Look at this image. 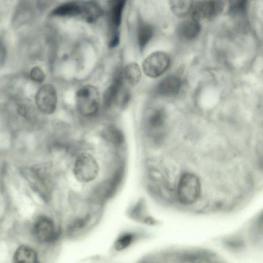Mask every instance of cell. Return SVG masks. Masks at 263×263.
<instances>
[{
    "instance_id": "cell-24",
    "label": "cell",
    "mask_w": 263,
    "mask_h": 263,
    "mask_svg": "<svg viewBox=\"0 0 263 263\" xmlns=\"http://www.w3.org/2000/svg\"><path fill=\"white\" fill-rule=\"evenodd\" d=\"M248 6V1H234L230 5V12L233 14H241L244 13Z\"/></svg>"
},
{
    "instance_id": "cell-3",
    "label": "cell",
    "mask_w": 263,
    "mask_h": 263,
    "mask_svg": "<svg viewBox=\"0 0 263 263\" xmlns=\"http://www.w3.org/2000/svg\"><path fill=\"white\" fill-rule=\"evenodd\" d=\"M153 237L154 234L149 229L138 226L128 227L122 230L116 238L112 249L116 253H123Z\"/></svg>"
},
{
    "instance_id": "cell-21",
    "label": "cell",
    "mask_w": 263,
    "mask_h": 263,
    "mask_svg": "<svg viewBox=\"0 0 263 263\" xmlns=\"http://www.w3.org/2000/svg\"><path fill=\"white\" fill-rule=\"evenodd\" d=\"M124 77L132 86L137 85L141 78V71L138 64L132 62L128 64L123 71Z\"/></svg>"
},
{
    "instance_id": "cell-14",
    "label": "cell",
    "mask_w": 263,
    "mask_h": 263,
    "mask_svg": "<svg viewBox=\"0 0 263 263\" xmlns=\"http://www.w3.org/2000/svg\"><path fill=\"white\" fill-rule=\"evenodd\" d=\"M165 121V112L160 108H155L151 111L146 120L147 128L155 132H160L161 129H163Z\"/></svg>"
},
{
    "instance_id": "cell-25",
    "label": "cell",
    "mask_w": 263,
    "mask_h": 263,
    "mask_svg": "<svg viewBox=\"0 0 263 263\" xmlns=\"http://www.w3.org/2000/svg\"><path fill=\"white\" fill-rule=\"evenodd\" d=\"M31 79L37 83H42L45 79V74L42 69L35 66L32 68L30 72Z\"/></svg>"
},
{
    "instance_id": "cell-10",
    "label": "cell",
    "mask_w": 263,
    "mask_h": 263,
    "mask_svg": "<svg viewBox=\"0 0 263 263\" xmlns=\"http://www.w3.org/2000/svg\"><path fill=\"white\" fill-rule=\"evenodd\" d=\"M182 85V80L178 76H169L159 83L156 88V91L159 95L162 96H174L179 93Z\"/></svg>"
},
{
    "instance_id": "cell-2",
    "label": "cell",
    "mask_w": 263,
    "mask_h": 263,
    "mask_svg": "<svg viewBox=\"0 0 263 263\" xmlns=\"http://www.w3.org/2000/svg\"><path fill=\"white\" fill-rule=\"evenodd\" d=\"M163 263H211L215 256L198 247L174 248L161 251Z\"/></svg>"
},
{
    "instance_id": "cell-6",
    "label": "cell",
    "mask_w": 263,
    "mask_h": 263,
    "mask_svg": "<svg viewBox=\"0 0 263 263\" xmlns=\"http://www.w3.org/2000/svg\"><path fill=\"white\" fill-rule=\"evenodd\" d=\"M170 56L163 51H156L149 54L143 61V71L147 77L155 78L160 77L169 68Z\"/></svg>"
},
{
    "instance_id": "cell-1",
    "label": "cell",
    "mask_w": 263,
    "mask_h": 263,
    "mask_svg": "<svg viewBox=\"0 0 263 263\" xmlns=\"http://www.w3.org/2000/svg\"><path fill=\"white\" fill-rule=\"evenodd\" d=\"M202 191L199 176L191 171L184 172L179 176L175 190L177 202L182 208L195 210L201 199Z\"/></svg>"
},
{
    "instance_id": "cell-13",
    "label": "cell",
    "mask_w": 263,
    "mask_h": 263,
    "mask_svg": "<svg viewBox=\"0 0 263 263\" xmlns=\"http://www.w3.org/2000/svg\"><path fill=\"white\" fill-rule=\"evenodd\" d=\"M249 231L251 242L256 246H263V210L255 217Z\"/></svg>"
},
{
    "instance_id": "cell-15",
    "label": "cell",
    "mask_w": 263,
    "mask_h": 263,
    "mask_svg": "<svg viewBox=\"0 0 263 263\" xmlns=\"http://www.w3.org/2000/svg\"><path fill=\"white\" fill-rule=\"evenodd\" d=\"M125 3L126 1L122 0L111 2L109 15L111 34L119 33L118 28L121 22Z\"/></svg>"
},
{
    "instance_id": "cell-8",
    "label": "cell",
    "mask_w": 263,
    "mask_h": 263,
    "mask_svg": "<svg viewBox=\"0 0 263 263\" xmlns=\"http://www.w3.org/2000/svg\"><path fill=\"white\" fill-rule=\"evenodd\" d=\"M37 109L43 114L49 115L55 111L57 105V94L54 87L46 84L41 87L35 97Z\"/></svg>"
},
{
    "instance_id": "cell-18",
    "label": "cell",
    "mask_w": 263,
    "mask_h": 263,
    "mask_svg": "<svg viewBox=\"0 0 263 263\" xmlns=\"http://www.w3.org/2000/svg\"><path fill=\"white\" fill-rule=\"evenodd\" d=\"M81 7L82 13L81 16L88 23L94 22L101 15V9L99 5L95 2H82Z\"/></svg>"
},
{
    "instance_id": "cell-16",
    "label": "cell",
    "mask_w": 263,
    "mask_h": 263,
    "mask_svg": "<svg viewBox=\"0 0 263 263\" xmlns=\"http://www.w3.org/2000/svg\"><path fill=\"white\" fill-rule=\"evenodd\" d=\"M13 263H39L36 252L31 248L22 245L15 251Z\"/></svg>"
},
{
    "instance_id": "cell-9",
    "label": "cell",
    "mask_w": 263,
    "mask_h": 263,
    "mask_svg": "<svg viewBox=\"0 0 263 263\" xmlns=\"http://www.w3.org/2000/svg\"><path fill=\"white\" fill-rule=\"evenodd\" d=\"M32 231L34 237L41 242H51L57 235L53 220L46 216H41L36 220Z\"/></svg>"
},
{
    "instance_id": "cell-20",
    "label": "cell",
    "mask_w": 263,
    "mask_h": 263,
    "mask_svg": "<svg viewBox=\"0 0 263 263\" xmlns=\"http://www.w3.org/2000/svg\"><path fill=\"white\" fill-rule=\"evenodd\" d=\"M170 9L177 17L182 18L191 12L193 3L192 1H170Z\"/></svg>"
},
{
    "instance_id": "cell-22",
    "label": "cell",
    "mask_w": 263,
    "mask_h": 263,
    "mask_svg": "<svg viewBox=\"0 0 263 263\" xmlns=\"http://www.w3.org/2000/svg\"><path fill=\"white\" fill-rule=\"evenodd\" d=\"M136 263H163L161 251L147 254L142 257Z\"/></svg>"
},
{
    "instance_id": "cell-4",
    "label": "cell",
    "mask_w": 263,
    "mask_h": 263,
    "mask_svg": "<svg viewBox=\"0 0 263 263\" xmlns=\"http://www.w3.org/2000/svg\"><path fill=\"white\" fill-rule=\"evenodd\" d=\"M76 104L79 111L83 116H95L98 112L100 104L98 89L92 85L81 87L76 93Z\"/></svg>"
},
{
    "instance_id": "cell-11",
    "label": "cell",
    "mask_w": 263,
    "mask_h": 263,
    "mask_svg": "<svg viewBox=\"0 0 263 263\" xmlns=\"http://www.w3.org/2000/svg\"><path fill=\"white\" fill-rule=\"evenodd\" d=\"M123 72L118 71L115 74L113 81L104 94V101L106 107L111 106L117 101L123 86Z\"/></svg>"
},
{
    "instance_id": "cell-5",
    "label": "cell",
    "mask_w": 263,
    "mask_h": 263,
    "mask_svg": "<svg viewBox=\"0 0 263 263\" xmlns=\"http://www.w3.org/2000/svg\"><path fill=\"white\" fill-rule=\"evenodd\" d=\"M73 172L74 177L79 181L89 182L97 177L99 165L93 156L89 153H82L76 159Z\"/></svg>"
},
{
    "instance_id": "cell-7",
    "label": "cell",
    "mask_w": 263,
    "mask_h": 263,
    "mask_svg": "<svg viewBox=\"0 0 263 263\" xmlns=\"http://www.w3.org/2000/svg\"><path fill=\"white\" fill-rule=\"evenodd\" d=\"M224 2L222 1H202L194 2L191 11L192 18L199 21L213 20L223 11Z\"/></svg>"
},
{
    "instance_id": "cell-23",
    "label": "cell",
    "mask_w": 263,
    "mask_h": 263,
    "mask_svg": "<svg viewBox=\"0 0 263 263\" xmlns=\"http://www.w3.org/2000/svg\"><path fill=\"white\" fill-rule=\"evenodd\" d=\"M107 137L115 144H120L123 142V137L121 132L114 127H109L107 130Z\"/></svg>"
},
{
    "instance_id": "cell-17",
    "label": "cell",
    "mask_w": 263,
    "mask_h": 263,
    "mask_svg": "<svg viewBox=\"0 0 263 263\" xmlns=\"http://www.w3.org/2000/svg\"><path fill=\"white\" fill-rule=\"evenodd\" d=\"M82 13L81 3L69 2L62 4L54 9L51 14L58 16H81Z\"/></svg>"
},
{
    "instance_id": "cell-19",
    "label": "cell",
    "mask_w": 263,
    "mask_h": 263,
    "mask_svg": "<svg viewBox=\"0 0 263 263\" xmlns=\"http://www.w3.org/2000/svg\"><path fill=\"white\" fill-rule=\"evenodd\" d=\"M153 26L145 22L140 23L137 29V42L140 49L145 48L154 35Z\"/></svg>"
},
{
    "instance_id": "cell-12",
    "label": "cell",
    "mask_w": 263,
    "mask_h": 263,
    "mask_svg": "<svg viewBox=\"0 0 263 263\" xmlns=\"http://www.w3.org/2000/svg\"><path fill=\"white\" fill-rule=\"evenodd\" d=\"M200 30L199 21L191 18L180 24L177 31L180 37L185 40H192L198 35Z\"/></svg>"
},
{
    "instance_id": "cell-26",
    "label": "cell",
    "mask_w": 263,
    "mask_h": 263,
    "mask_svg": "<svg viewBox=\"0 0 263 263\" xmlns=\"http://www.w3.org/2000/svg\"><path fill=\"white\" fill-rule=\"evenodd\" d=\"M212 263H222L218 258L216 256Z\"/></svg>"
}]
</instances>
